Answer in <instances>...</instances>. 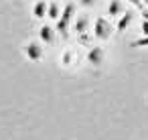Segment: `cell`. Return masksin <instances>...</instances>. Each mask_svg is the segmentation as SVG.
<instances>
[{"mask_svg":"<svg viewBox=\"0 0 148 140\" xmlns=\"http://www.w3.org/2000/svg\"><path fill=\"white\" fill-rule=\"evenodd\" d=\"M108 14H110V16H120V14H124L120 0H112V2L108 4Z\"/></svg>","mask_w":148,"mask_h":140,"instance_id":"52a82bcc","label":"cell"},{"mask_svg":"<svg viewBox=\"0 0 148 140\" xmlns=\"http://www.w3.org/2000/svg\"><path fill=\"white\" fill-rule=\"evenodd\" d=\"M55 35H57V31H55L53 27H49V25H43V27L39 29V39H41V43H45V45H51V43L55 41Z\"/></svg>","mask_w":148,"mask_h":140,"instance_id":"5b68a950","label":"cell"},{"mask_svg":"<svg viewBox=\"0 0 148 140\" xmlns=\"http://www.w3.org/2000/svg\"><path fill=\"white\" fill-rule=\"evenodd\" d=\"M103 59H106L103 47H99V45L89 47V51H87V63H89V65L97 67V65H101V63H103Z\"/></svg>","mask_w":148,"mask_h":140,"instance_id":"3957f363","label":"cell"},{"mask_svg":"<svg viewBox=\"0 0 148 140\" xmlns=\"http://www.w3.org/2000/svg\"><path fill=\"white\" fill-rule=\"evenodd\" d=\"M79 2H81V6L89 8V6H93V4H95V0H79Z\"/></svg>","mask_w":148,"mask_h":140,"instance_id":"5bb4252c","label":"cell"},{"mask_svg":"<svg viewBox=\"0 0 148 140\" xmlns=\"http://www.w3.org/2000/svg\"><path fill=\"white\" fill-rule=\"evenodd\" d=\"M75 31L79 33V35H83L85 31H87V16L83 14V16H77V21H75Z\"/></svg>","mask_w":148,"mask_h":140,"instance_id":"30bf717a","label":"cell"},{"mask_svg":"<svg viewBox=\"0 0 148 140\" xmlns=\"http://www.w3.org/2000/svg\"><path fill=\"white\" fill-rule=\"evenodd\" d=\"M130 21H132V14H130V12H124V14L120 16L118 25H116V31H118V33H124V31H126V27L130 25Z\"/></svg>","mask_w":148,"mask_h":140,"instance_id":"ba28073f","label":"cell"},{"mask_svg":"<svg viewBox=\"0 0 148 140\" xmlns=\"http://www.w3.org/2000/svg\"><path fill=\"white\" fill-rule=\"evenodd\" d=\"M47 10H49V2H47V0H37V2L33 4V16L35 19H45Z\"/></svg>","mask_w":148,"mask_h":140,"instance_id":"8992f818","label":"cell"},{"mask_svg":"<svg viewBox=\"0 0 148 140\" xmlns=\"http://www.w3.org/2000/svg\"><path fill=\"white\" fill-rule=\"evenodd\" d=\"M110 25H108V21L103 19V16H99L97 21H95V25H93V35H95V39H99V41H103V39H108L110 37Z\"/></svg>","mask_w":148,"mask_h":140,"instance_id":"277c9868","label":"cell"},{"mask_svg":"<svg viewBox=\"0 0 148 140\" xmlns=\"http://www.w3.org/2000/svg\"><path fill=\"white\" fill-rule=\"evenodd\" d=\"M25 55H27V59H29V61H33V63H39V61L43 59L45 51H43L41 43H37V41H29V43L25 45Z\"/></svg>","mask_w":148,"mask_h":140,"instance_id":"7a4b0ae2","label":"cell"},{"mask_svg":"<svg viewBox=\"0 0 148 140\" xmlns=\"http://www.w3.org/2000/svg\"><path fill=\"white\" fill-rule=\"evenodd\" d=\"M142 2H146V4H148V0H142Z\"/></svg>","mask_w":148,"mask_h":140,"instance_id":"2e32d148","label":"cell"},{"mask_svg":"<svg viewBox=\"0 0 148 140\" xmlns=\"http://www.w3.org/2000/svg\"><path fill=\"white\" fill-rule=\"evenodd\" d=\"M73 14H75V6H73V4H67V6L63 8L61 16H59L57 25H55V31H57V35H61V37H67V29H69V23H71Z\"/></svg>","mask_w":148,"mask_h":140,"instance_id":"6da1fadb","label":"cell"},{"mask_svg":"<svg viewBox=\"0 0 148 140\" xmlns=\"http://www.w3.org/2000/svg\"><path fill=\"white\" fill-rule=\"evenodd\" d=\"M128 2H132V4H134L136 8H142V4H144L142 0H128Z\"/></svg>","mask_w":148,"mask_h":140,"instance_id":"9a60e30c","label":"cell"},{"mask_svg":"<svg viewBox=\"0 0 148 140\" xmlns=\"http://www.w3.org/2000/svg\"><path fill=\"white\" fill-rule=\"evenodd\" d=\"M134 47H148V37H142V39L134 41Z\"/></svg>","mask_w":148,"mask_h":140,"instance_id":"7c38bea8","label":"cell"},{"mask_svg":"<svg viewBox=\"0 0 148 140\" xmlns=\"http://www.w3.org/2000/svg\"><path fill=\"white\" fill-rule=\"evenodd\" d=\"M140 33H142V37H148V21H142V25H140Z\"/></svg>","mask_w":148,"mask_h":140,"instance_id":"4fadbf2b","label":"cell"},{"mask_svg":"<svg viewBox=\"0 0 148 140\" xmlns=\"http://www.w3.org/2000/svg\"><path fill=\"white\" fill-rule=\"evenodd\" d=\"M61 8H59V4L57 2H49V10H47V16L49 19H53V21H59V16H61Z\"/></svg>","mask_w":148,"mask_h":140,"instance_id":"9c48e42d","label":"cell"},{"mask_svg":"<svg viewBox=\"0 0 148 140\" xmlns=\"http://www.w3.org/2000/svg\"><path fill=\"white\" fill-rule=\"evenodd\" d=\"M71 59H73L71 51H65V53L61 55V61H63V65H69V63H71Z\"/></svg>","mask_w":148,"mask_h":140,"instance_id":"8fae6325","label":"cell"}]
</instances>
